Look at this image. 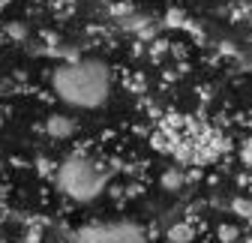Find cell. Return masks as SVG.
I'll return each instance as SVG.
<instances>
[{
    "label": "cell",
    "instance_id": "6da1fadb",
    "mask_svg": "<svg viewBox=\"0 0 252 243\" xmlns=\"http://www.w3.org/2000/svg\"><path fill=\"white\" fill-rule=\"evenodd\" d=\"M51 87L72 108H99L111 93V72L99 60H72L54 69Z\"/></svg>",
    "mask_w": 252,
    "mask_h": 243
},
{
    "label": "cell",
    "instance_id": "3957f363",
    "mask_svg": "<svg viewBox=\"0 0 252 243\" xmlns=\"http://www.w3.org/2000/svg\"><path fill=\"white\" fill-rule=\"evenodd\" d=\"M75 243H147L141 228L129 222H108V225H90L81 228Z\"/></svg>",
    "mask_w": 252,
    "mask_h": 243
},
{
    "label": "cell",
    "instance_id": "5b68a950",
    "mask_svg": "<svg viewBox=\"0 0 252 243\" xmlns=\"http://www.w3.org/2000/svg\"><path fill=\"white\" fill-rule=\"evenodd\" d=\"M168 240L171 243H189V240H192V228H189V225H174L168 231Z\"/></svg>",
    "mask_w": 252,
    "mask_h": 243
},
{
    "label": "cell",
    "instance_id": "52a82bcc",
    "mask_svg": "<svg viewBox=\"0 0 252 243\" xmlns=\"http://www.w3.org/2000/svg\"><path fill=\"white\" fill-rule=\"evenodd\" d=\"M240 159H243V162H246V165L252 168V138H249V141L243 144V150H240Z\"/></svg>",
    "mask_w": 252,
    "mask_h": 243
},
{
    "label": "cell",
    "instance_id": "8992f818",
    "mask_svg": "<svg viewBox=\"0 0 252 243\" xmlns=\"http://www.w3.org/2000/svg\"><path fill=\"white\" fill-rule=\"evenodd\" d=\"M219 234H222L225 243H234L237 240V228H231V225H222V228H219Z\"/></svg>",
    "mask_w": 252,
    "mask_h": 243
},
{
    "label": "cell",
    "instance_id": "7a4b0ae2",
    "mask_svg": "<svg viewBox=\"0 0 252 243\" xmlns=\"http://www.w3.org/2000/svg\"><path fill=\"white\" fill-rule=\"evenodd\" d=\"M105 183H108L105 168L90 156H69L57 168V186L72 201H93L96 195H102Z\"/></svg>",
    "mask_w": 252,
    "mask_h": 243
},
{
    "label": "cell",
    "instance_id": "277c9868",
    "mask_svg": "<svg viewBox=\"0 0 252 243\" xmlns=\"http://www.w3.org/2000/svg\"><path fill=\"white\" fill-rule=\"evenodd\" d=\"M45 129H48V135L51 138H69V135H75V120L72 117H66V114H51L48 120H45Z\"/></svg>",
    "mask_w": 252,
    "mask_h": 243
}]
</instances>
